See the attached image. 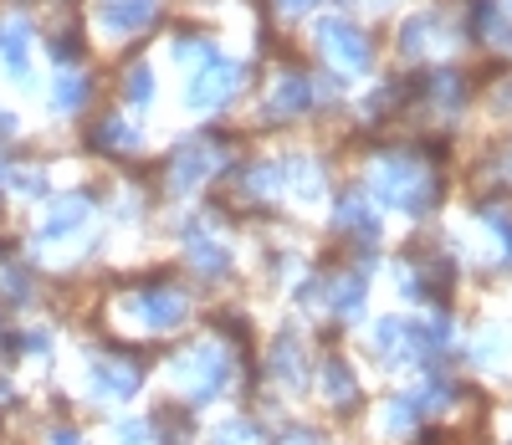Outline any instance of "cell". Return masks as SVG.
<instances>
[{
    "label": "cell",
    "mask_w": 512,
    "mask_h": 445,
    "mask_svg": "<svg viewBox=\"0 0 512 445\" xmlns=\"http://www.w3.org/2000/svg\"><path fill=\"white\" fill-rule=\"evenodd\" d=\"M139 307H144V323H149V328H175V323L185 318V297H180V292H169V287L144 292Z\"/></svg>",
    "instance_id": "3"
},
{
    "label": "cell",
    "mask_w": 512,
    "mask_h": 445,
    "mask_svg": "<svg viewBox=\"0 0 512 445\" xmlns=\"http://www.w3.org/2000/svg\"><path fill=\"white\" fill-rule=\"evenodd\" d=\"M231 93H236V67L210 57V67L190 77V93H185V98H190L195 108H216V103H226Z\"/></svg>",
    "instance_id": "2"
},
{
    "label": "cell",
    "mask_w": 512,
    "mask_h": 445,
    "mask_svg": "<svg viewBox=\"0 0 512 445\" xmlns=\"http://www.w3.org/2000/svg\"><path fill=\"white\" fill-rule=\"evenodd\" d=\"M303 103H308V82H303V77H287L282 98H277V108L287 113V108H303Z\"/></svg>",
    "instance_id": "8"
},
{
    "label": "cell",
    "mask_w": 512,
    "mask_h": 445,
    "mask_svg": "<svg viewBox=\"0 0 512 445\" xmlns=\"http://www.w3.org/2000/svg\"><path fill=\"white\" fill-rule=\"evenodd\" d=\"M328 389L349 399V394H354V374H349L344 364H328Z\"/></svg>",
    "instance_id": "10"
},
{
    "label": "cell",
    "mask_w": 512,
    "mask_h": 445,
    "mask_svg": "<svg viewBox=\"0 0 512 445\" xmlns=\"http://www.w3.org/2000/svg\"><path fill=\"white\" fill-rule=\"evenodd\" d=\"M52 445H77V435H72V430H62V435H52Z\"/></svg>",
    "instance_id": "12"
},
{
    "label": "cell",
    "mask_w": 512,
    "mask_h": 445,
    "mask_svg": "<svg viewBox=\"0 0 512 445\" xmlns=\"http://www.w3.org/2000/svg\"><path fill=\"white\" fill-rule=\"evenodd\" d=\"M103 21H108V26H139V21H149V0H123V6H103Z\"/></svg>",
    "instance_id": "7"
},
{
    "label": "cell",
    "mask_w": 512,
    "mask_h": 445,
    "mask_svg": "<svg viewBox=\"0 0 512 445\" xmlns=\"http://www.w3.org/2000/svg\"><path fill=\"white\" fill-rule=\"evenodd\" d=\"M93 389H98V394H113V399H118V394H134V389H139V369L98 364V369H93Z\"/></svg>",
    "instance_id": "5"
},
{
    "label": "cell",
    "mask_w": 512,
    "mask_h": 445,
    "mask_svg": "<svg viewBox=\"0 0 512 445\" xmlns=\"http://www.w3.org/2000/svg\"><path fill=\"white\" fill-rule=\"evenodd\" d=\"M82 215H88V205H82V200L72 195V200H67L62 210H52V220H47V231H41V236H47V241H52V236H67V231L77 226Z\"/></svg>",
    "instance_id": "6"
},
{
    "label": "cell",
    "mask_w": 512,
    "mask_h": 445,
    "mask_svg": "<svg viewBox=\"0 0 512 445\" xmlns=\"http://www.w3.org/2000/svg\"><path fill=\"white\" fill-rule=\"evenodd\" d=\"M128 98H134V103H149V98H154V82H149L144 67H139V72H128Z\"/></svg>",
    "instance_id": "9"
},
{
    "label": "cell",
    "mask_w": 512,
    "mask_h": 445,
    "mask_svg": "<svg viewBox=\"0 0 512 445\" xmlns=\"http://www.w3.org/2000/svg\"><path fill=\"white\" fill-rule=\"evenodd\" d=\"M323 47L344 62V67H364L369 62V47L359 41V31H349V26H338V21H328L323 26Z\"/></svg>",
    "instance_id": "4"
},
{
    "label": "cell",
    "mask_w": 512,
    "mask_h": 445,
    "mask_svg": "<svg viewBox=\"0 0 512 445\" xmlns=\"http://www.w3.org/2000/svg\"><path fill=\"white\" fill-rule=\"evenodd\" d=\"M282 6H287V11H303V6H313V0H282Z\"/></svg>",
    "instance_id": "13"
},
{
    "label": "cell",
    "mask_w": 512,
    "mask_h": 445,
    "mask_svg": "<svg viewBox=\"0 0 512 445\" xmlns=\"http://www.w3.org/2000/svg\"><path fill=\"white\" fill-rule=\"evenodd\" d=\"M52 98H57L62 108H72V103L82 98V82H62V87H57V93H52Z\"/></svg>",
    "instance_id": "11"
},
{
    "label": "cell",
    "mask_w": 512,
    "mask_h": 445,
    "mask_svg": "<svg viewBox=\"0 0 512 445\" xmlns=\"http://www.w3.org/2000/svg\"><path fill=\"white\" fill-rule=\"evenodd\" d=\"M175 379H180L185 399L205 405V399H210V394H216V389L226 384V359H221L216 348H195V353H185V359L175 364Z\"/></svg>",
    "instance_id": "1"
}]
</instances>
